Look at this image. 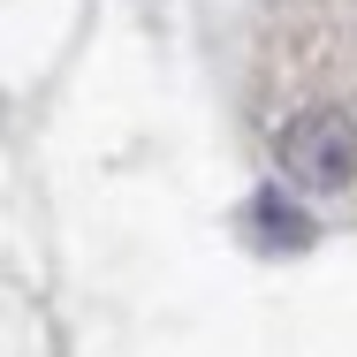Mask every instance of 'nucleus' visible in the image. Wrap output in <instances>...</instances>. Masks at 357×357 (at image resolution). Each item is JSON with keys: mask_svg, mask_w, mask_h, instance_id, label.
Here are the masks:
<instances>
[{"mask_svg": "<svg viewBox=\"0 0 357 357\" xmlns=\"http://www.w3.org/2000/svg\"><path fill=\"white\" fill-rule=\"evenodd\" d=\"M274 167L296 198H350L357 190V114L327 99H296L266 114Z\"/></svg>", "mask_w": 357, "mask_h": 357, "instance_id": "nucleus-1", "label": "nucleus"}]
</instances>
